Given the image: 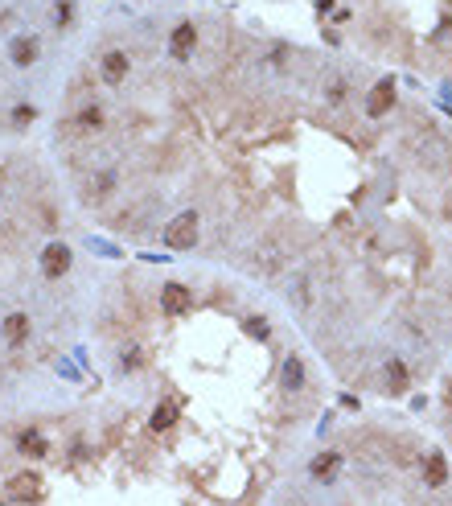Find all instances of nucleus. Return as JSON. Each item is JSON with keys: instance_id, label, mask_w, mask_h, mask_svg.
Segmentation results:
<instances>
[{"instance_id": "nucleus-13", "label": "nucleus", "mask_w": 452, "mask_h": 506, "mask_svg": "<svg viewBox=\"0 0 452 506\" xmlns=\"http://www.w3.org/2000/svg\"><path fill=\"white\" fill-rule=\"evenodd\" d=\"M17 449H21L25 457H45V436L29 428V432H21V436H17Z\"/></svg>"}, {"instance_id": "nucleus-21", "label": "nucleus", "mask_w": 452, "mask_h": 506, "mask_svg": "<svg viewBox=\"0 0 452 506\" xmlns=\"http://www.w3.org/2000/svg\"><path fill=\"white\" fill-rule=\"evenodd\" d=\"M33 116H38V111H33V107H25V103H21V107H17V111H13V120H17V124H29V120H33Z\"/></svg>"}, {"instance_id": "nucleus-16", "label": "nucleus", "mask_w": 452, "mask_h": 506, "mask_svg": "<svg viewBox=\"0 0 452 506\" xmlns=\"http://www.w3.org/2000/svg\"><path fill=\"white\" fill-rule=\"evenodd\" d=\"M288 301H292L296 309H305V305H309V276H305V272H296V276H292V288H288Z\"/></svg>"}, {"instance_id": "nucleus-4", "label": "nucleus", "mask_w": 452, "mask_h": 506, "mask_svg": "<svg viewBox=\"0 0 452 506\" xmlns=\"http://www.w3.org/2000/svg\"><path fill=\"white\" fill-rule=\"evenodd\" d=\"M189 305H193V297H189V288H185V284H165V288H161V309H165L169 317L189 313Z\"/></svg>"}, {"instance_id": "nucleus-7", "label": "nucleus", "mask_w": 452, "mask_h": 506, "mask_svg": "<svg viewBox=\"0 0 452 506\" xmlns=\"http://www.w3.org/2000/svg\"><path fill=\"white\" fill-rule=\"evenodd\" d=\"M8 494H13L17 503H38V498H42V477H38V473H21V477H13Z\"/></svg>"}, {"instance_id": "nucleus-14", "label": "nucleus", "mask_w": 452, "mask_h": 506, "mask_svg": "<svg viewBox=\"0 0 452 506\" xmlns=\"http://www.w3.org/2000/svg\"><path fill=\"white\" fill-rule=\"evenodd\" d=\"M284 387H288V391H300V387H305V363H300L296 354L284 363Z\"/></svg>"}, {"instance_id": "nucleus-19", "label": "nucleus", "mask_w": 452, "mask_h": 506, "mask_svg": "<svg viewBox=\"0 0 452 506\" xmlns=\"http://www.w3.org/2000/svg\"><path fill=\"white\" fill-rule=\"evenodd\" d=\"M74 124H79L83 132H90V128H99V124H103V111H99V107H87V111H83Z\"/></svg>"}, {"instance_id": "nucleus-1", "label": "nucleus", "mask_w": 452, "mask_h": 506, "mask_svg": "<svg viewBox=\"0 0 452 506\" xmlns=\"http://www.w3.org/2000/svg\"><path fill=\"white\" fill-rule=\"evenodd\" d=\"M197 243V214L193 210H185L177 214L169 227H165V247H173V251H189Z\"/></svg>"}, {"instance_id": "nucleus-2", "label": "nucleus", "mask_w": 452, "mask_h": 506, "mask_svg": "<svg viewBox=\"0 0 452 506\" xmlns=\"http://www.w3.org/2000/svg\"><path fill=\"white\" fill-rule=\"evenodd\" d=\"M128 70H132V58H128L124 49H107L103 62H99V74H103V83H111V87H120V83L128 79Z\"/></svg>"}, {"instance_id": "nucleus-9", "label": "nucleus", "mask_w": 452, "mask_h": 506, "mask_svg": "<svg viewBox=\"0 0 452 506\" xmlns=\"http://www.w3.org/2000/svg\"><path fill=\"white\" fill-rule=\"evenodd\" d=\"M4 342H8L13 350L29 342V313H8V317H4Z\"/></svg>"}, {"instance_id": "nucleus-15", "label": "nucleus", "mask_w": 452, "mask_h": 506, "mask_svg": "<svg viewBox=\"0 0 452 506\" xmlns=\"http://www.w3.org/2000/svg\"><path fill=\"white\" fill-rule=\"evenodd\" d=\"M173 420H177V408L173 404H156L148 424H152V432H165V428H173Z\"/></svg>"}, {"instance_id": "nucleus-5", "label": "nucleus", "mask_w": 452, "mask_h": 506, "mask_svg": "<svg viewBox=\"0 0 452 506\" xmlns=\"http://www.w3.org/2000/svg\"><path fill=\"white\" fill-rule=\"evenodd\" d=\"M193 46H197V29H193L189 21L169 33V54H173L177 62H189V58H193Z\"/></svg>"}, {"instance_id": "nucleus-6", "label": "nucleus", "mask_w": 452, "mask_h": 506, "mask_svg": "<svg viewBox=\"0 0 452 506\" xmlns=\"http://www.w3.org/2000/svg\"><path fill=\"white\" fill-rule=\"evenodd\" d=\"M423 486H432V490L449 486V461H444V453H428L423 457Z\"/></svg>"}, {"instance_id": "nucleus-3", "label": "nucleus", "mask_w": 452, "mask_h": 506, "mask_svg": "<svg viewBox=\"0 0 452 506\" xmlns=\"http://www.w3.org/2000/svg\"><path fill=\"white\" fill-rule=\"evenodd\" d=\"M42 272L45 280H62L66 272H70V247L66 243H49L42 251Z\"/></svg>"}, {"instance_id": "nucleus-10", "label": "nucleus", "mask_w": 452, "mask_h": 506, "mask_svg": "<svg viewBox=\"0 0 452 506\" xmlns=\"http://www.w3.org/2000/svg\"><path fill=\"white\" fill-rule=\"evenodd\" d=\"M8 58H13V66H33L38 62V38H13Z\"/></svg>"}, {"instance_id": "nucleus-18", "label": "nucleus", "mask_w": 452, "mask_h": 506, "mask_svg": "<svg viewBox=\"0 0 452 506\" xmlns=\"http://www.w3.org/2000/svg\"><path fill=\"white\" fill-rule=\"evenodd\" d=\"M54 21H58V29H66V25L74 21V4H70V0H58V4H54Z\"/></svg>"}, {"instance_id": "nucleus-17", "label": "nucleus", "mask_w": 452, "mask_h": 506, "mask_svg": "<svg viewBox=\"0 0 452 506\" xmlns=\"http://www.w3.org/2000/svg\"><path fill=\"white\" fill-rule=\"evenodd\" d=\"M243 329H247L251 338H259V342H268V333H271L268 317H247V322H243Z\"/></svg>"}, {"instance_id": "nucleus-22", "label": "nucleus", "mask_w": 452, "mask_h": 506, "mask_svg": "<svg viewBox=\"0 0 452 506\" xmlns=\"http://www.w3.org/2000/svg\"><path fill=\"white\" fill-rule=\"evenodd\" d=\"M329 99H333V103H337V99H346V87H341V83H333V87H329Z\"/></svg>"}, {"instance_id": "nucleus-11", "label": "nucleus", "mask_w": 452, "mask_h": 506, "mask_svg": "<svg viewBox=\"0 0 452 506\" xmlns=\"http://www.w3.org/2000/svg\"><path fill=\"white\" fill-rule=\"evenodd\" d=\"M337 469H341V453H321V457L309 465L313 482H333V477H337Z\"/></svg>"}, {"instance_id": "nucleus-12", "label": "nucleus", "mask_w": 452, "mask_h": 506, "mask_svg": "<svg viewBox=\"0 0 452 506\" xmlns=\"http://www.w3.org/2000/svg\"><path fill=\"white\" fill-rule=\"evenodd\" d=\"M387 391H391V395H403L407 391V367L399 363V358L387 363Z\"/></svg>"}, {"instance_id": "nucleus-8", "label": "nucleus", "mask_w": 452, "mask_h": 506, "mask_svg": "<svg viewBox=\"0 0 452 506\" xmlns=\"http://www.w3.org/2000/svg\"><path fill=\"white\" fill-rule=\"evenodd\" d=\"M391 103H395V83H391V79H382V83L370 91V99H366V111L378 120V116H387V111H391Z\"/></svg>"}, {"instance_id": "nucleus-20", "label": "nucleus", "mask_w": 452, "mask_h": 506, "mask_svg": "<svg viewBox=\"0 0 452 506\" xmlns=\"http://www.w3.org/2000/svg\"><path fill=\"white\" fill-rule=\"evenodd\" d=\"M140 363H144V358H140V350H136V346H132V350H124V358H120V367H124V370H136Z\"/></svg>"}]
</instances>
